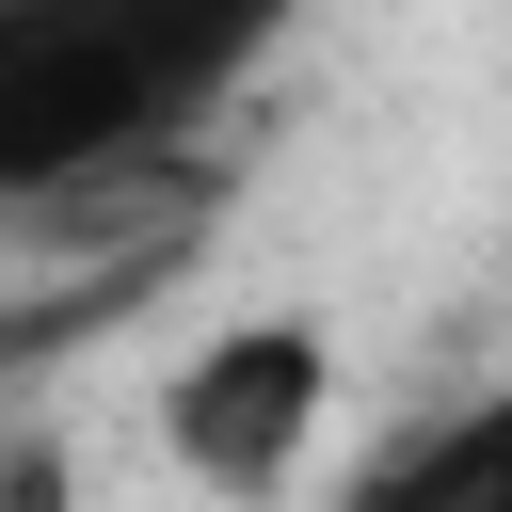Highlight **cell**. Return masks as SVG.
I'll list each match as a JSON object with an SVG mask.
<instances>
[{
	"label": "cell",
	"mask_w": 512,
	"mask_h": 512,
	"mask_svg": "<svg viewBox=\"0 0 512 512\" xmlns=\"http://www.w3.org/2000/svg\"><path fill=\"white\" fill-rule=\"evenodd\" d=\"M240 16H64V0H0V208H80L128 160H160L208 80L240 64Z\"/></svg>",
	"instance_id": "cell-1"
},
{
	"label": "cell",
	"mask_w": 512,
	"mask_h": 512,
	"mask_svg": "<svg viewBox=\"0 0 512 512\" xmlns=\"http://www.w3.org/2000/svg\"><path fill=\"white\" fill-rule=\"evenodd\" d=\"M320 432H336V336L288 320V304H240V320H208V336L160 368V448H176V480L224 496V512H272V496L320 464Z\"/></svg>",
	"instance_id": "cell-2"
},
{
	"label": "cell",
	"mask_w": 512,
	"mask_h": 512,
	"mask_svg": "<svg viewBox=\"0 0 512 512\" xmlns=\"http://www.w3.org/2000/svg\"><path fill=\"white\" fill-rule=\"evenodd\" d=\"M352 512H512V384H480V400H448L432 432H400V448L352 480Z\"/></svg>",
	"instance_id": "cell-3"
},
{
	"label": "cell",
	"mask_w": 512,
	"mask_h": 512,
	"mask_svg": "<svg viewBox=\"0 0 512 512\" xmlns=\"http://www.w3.org/2000/svg\"><path fill=\"white\" fill-rule=\"evenodd\" d=\"M0 512H80V480H64V448H0Z\"/></svg>",
	"instance_id": "cell-4"
}]
</instances>
